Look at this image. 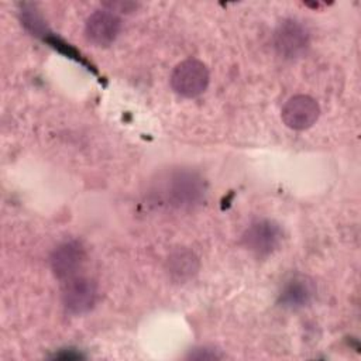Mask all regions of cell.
Here are the masks:
<instances>
[{"label": "cell", "mask_w": 361, "mask_h": 361, "mask_svg": "<svg viewBox=\"0 0 361 361\" xmlns=\"http://www.w3.org/2000/svg\"><path fill=\"white\" fill-rule=\"evenodd\" d=\"M206 195V179L188 166H171L157 172L147 188L149 204L171 212L195 209L204 202Z\"/></svg>", "instance_id": "1"}, {"label": "cell", "mask_w": 361, "mask_h": 361, "mask_svg": "<svg viewBox=\"0 0 361 361\" xmlns=\"http://www.w3.org/2000/svg\"><path fill=\"white\" fill-rule=\"evenodd\" d=\"M272 45L282 59H298L310 47V31L302 21L285 18L276 25L272 34Z\"/></svg>", "instance_id": "2"}, {"label": "cell", "mask_w": 361, "mask_h": 361, "mask_svg": "<svg viewBox=\"0 0 361 361\" xmlns=\"http://www.w3.org/2000/svg\"><path fill=\"white\" fill-rule=\"evenodd\" d=\"M210 73L202 61L188 58L180 61L172 71L169 83L172 90L186 99L200 96L209 86Z\"/></svg>", "instance_id": "3"}, {"label": "cell", "mask_w": 361, "mask_h": 361, "mask_svg": "<svg viewBox=\"0 0 361 361\" xmlns=\"http://www.w3.org/2000/svg\"><path fill=\"white\" fill-rule=\"evenodd\" d=\"M282 240V227L275 220L257 219L244 230L241 244L252 255L265 258L279 248Z\"/></svg>", "instance_id": "4"}, {"label": "cell", "mask_w": 361, "mask_h": 361, "mask_svg": "<svg viewBox=\"0 0 361 361\" xmlns=\"http://www.w3.org/2000/svg\"><path fill=\"white\" fill-rule=\"evenodd\" d=\"M97 285L85 275H75L62 281V305L71 314H85L90 312L97 302Z\"/></svg>", "instance_id": "5"}, {"label": "cell", "mask_w": 361, "mask_h": 361, "mask_svg": "<svg viewBox=\"0 0 361 361\" xmlns=\"http://www.w3.org/2000/svg\"><path fill=\"white\" fill-rule=\"evenodd\" d=\"M86 261V248L79 240H66L56 245L49 257L52 274L65 281L78 275Z\"/></svg>", "instance_id": "6"}, {"label": "cell", "mask_w": 361, "mask_h": 361, "mask_svg": "<svg viewBox=\"0 0 361 361\" xmlns=\"http://www.w3.org/2000/svg\"><path fill=\"white\" fill-rule=\"evenodd\" d=\"M121 31V20L116 11L102 8L93 11L85 23V37L96 47L111 45Z\"/></svg>", "instance_id": "7"}, {"label": "cell", "mask_w": 361, "mask_h": 361, "mask_svg": "<svg viewBox=\"0 0 361 361\" xmlns=\"http://www.w3.org/2000/svg\"><path fill=\"white\" fill-rule=\"evenodd\" d=\"M319 116L320 106L309 94H295L289 97L281 111L283 124L296 131L310 128L317 121Z\"/></svg>", "instance_id": "8"}, {"label": "cell", "mask_w": 361, "mask_h": 361, "mask_svg": "<svg viewBox=\"0 0 361 361\" xmlns=\"http://www.w3.org/2000/svg\"><path fill=\"white\" fill-rule=\"evenodd\" d=\"M316 298V283L305 274H295L285 281L278 295V305L288 310H299L309 306Z\"/></svg>", "instance_id": "9"}, {"label": "cell", "mask_w": 361, "mask_h": 361, "mask_svg": "<svg viewBox=\"0 0 361 361\" xmlns=\"http://www.w3.org/2000/svg\"><path fill=\"white\" fill-rule=\"evenodd\" d=\"M200 268L197 255L189 248L173 250L165 264L169 279L175 283H186L196 276Z\"/></svg>", "instance_id": "10"}]
</instances>
